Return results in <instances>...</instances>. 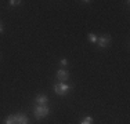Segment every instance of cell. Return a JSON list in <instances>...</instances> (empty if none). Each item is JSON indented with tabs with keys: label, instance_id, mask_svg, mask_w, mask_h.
Wrapping results in <instances>:
<instances>
[{
	"label": "cell",
	"instance_id": "cell-5",
	"mask_svg": "<svg viewBox=\"0 0 130 124\" xmlns=\"http://www.w3.org/2000/svg\"><path fill=\"white\" fill-rule=\"evenodd\" d=\"M15 119H17V124H29V120H28L26 114H15Z\"/></svg>",
	"mask_w": 130,
	"mask_h": 124
},
{
	"label": "cell",
	"instance_id": "cell-10",
	"mask_svg": "<svg viewBox=\"0 0 130 124\" xmlns=\"http://www.w3.org/2000/svg\"><path fill=\"white\" fill-rule=\"evenodd\" d=\"M8 3H10V6H11V7H15V6H18L20 3H22V2H21V0H10Z\"/></svg>",
	"mask_w": 130,
	"mask_h": 124
},
{
	"label": "cell",
	"instance_id": "cell-11",
	"mask_svg": "<svg viewBox=\"0 0 130 124\" xmlns=\"http://www.w3.org/2000/svg\"><path fill=\"white\" fill-rule=\"evenodd\" d=\"M60 62H61V65H62V66H67V65H68V61L65 59V58H62V59H61Z\"/></svg>",
	"mask_w": 130,
	"mask_h": 124
},
{
	"label": "cell",
	"instance_id": "cell-12",
	"mask_svg": "<svg viewBox=\"0 0 130 124\" xmlns=\"http://www.w3.org/2000/svg\"><path fill=\"white\" fill-rule=\"evenodd\" d=\"M0 33H3V26H2V24H0Z\"/></svg>",
	"mask_w": 130,
	"mask_h": 124
},
{
	"label": "cell",
	"instance_id": "cell-4",
	"mask_svg": "<svg viewBox=\"0 0 130 124\" xmlns=\"http://www.w3.org/2000/svg\"><path fill=\"white\" fill-rule=\"evenodd\" d=\"M68 77H69V73H68V70L60 69V70L57 72V79L60 80L61 83H65V80H68Z\"/></svg>",
	"mask_w": 130,
	"mask_h": 124
},
{
	"label": "cell",
	"instance_id": "cell-2",
	"mask_svg": "<svg viewBox=\"0 0 130 124\" xmlns=\"http://www.w3.org/2000/svg\"><path fill=\"white\" fill-rule=\"evenodd\" d=\"M71 87L67 84V83H58V84H54V91L57 95H67L69 92Z\"/></svg>",
	"mask_w": 130,
	"mask_h": 124
},
{
	"label": "cell",
	"instance_id": "cell-8",
	"mask_svg": "<svg viewBox=\"0 0 130 124\" xmlns=\"http://www.w3.org/2000/svg\"><path fill=\"white\" fill-rule=\"evenodd\" d=\"M91 123H93V117L87 116V117H85V119L82 120V123H80V124H91Z\"/></svg>",
	"mask_w": 130,
	"mask_h": 124
},
{
	"label": "cell",
	"instance_id": "cell-3",
	"mask_svg": "<svg viewBox=\"0 0 130 124\" xmlns=\"http://www.w3.org/2000/svg\"><path fill=\"white\" fill-rule=\"evenodd\" d=\"M97 43H98V46H100L101 48H105L111 43V37H108V36H100L97 39Z\"/></svg>",
	"mask_w": 130,
	"mask_h": 124
},
{
	"label": "cell",
	"instance_id": "cell-6",
	"mask_svg": "<svg viewBox=\"0 0 130 124\" xmlns=\"http://www.w3.org/2000/svg\"><path fill=\"white\" fill-rule=\"evenodd\" d=\"M36 104L40 105V106L47 105V97H46V95H38V97H36Z\"/></svg>",
	"mask_w": 130,
	"mask_h": 124
},
{
	"label": "cell",
	"instance_id": "cell-9",
	"mask_svg": "<svg viewBox=\"0 0 130 124\" xmlns=\"http://www.w3.org/2000/svg\"><path fill=\"white\" fill-rule=\"evenodd\" d=\"M87 37H89V40H90L91 43H97V39H98V37L95 36L94 33H89V36H87Z\"/></svg>",
	"mask_w": 130,
	"mask_h": 124
},
{
	"label": "cell",
	"instance_id": "cell-1",
	"mask_svg": "<svg viewBox=\"0 0 130 124\" xmlns=\"http://www.w3.org/2000/svg\"><path fill=\"white\" fill-rule=\"evenodd\" d=\"M48 108H47V105H44V106H40V105H38V106L35 108V110H33V113H35V117L38 120L40 119H44L46 116L48 114Z\"/></svg>",
	"mask_w": 130,
	"mask_h": 124
},
{
	"label": "cell",
	"instance_id": "cell-7",
	"mask_svg": "<svg viewBox=\"0 0 130 124\" xmlns=\"http://www.w3.org/2000/svg\"><path fill=\"white\" fill-rule=\"evenodd\" d=\"M4 124H17V119H15V114H11V116H8L7 119H6Z\"/></svg>",
	"mask_w": 130,
	"mask_h": 124
}]
</instances>
